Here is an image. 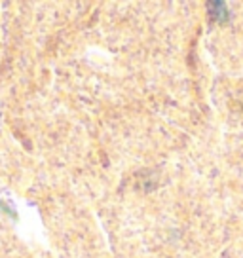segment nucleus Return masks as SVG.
I'll list each match as a JSON object with an SVG mask.
<instances>
[{"instance_id":"1","label":"nucleus","mask_w":243,"mask_h":258,"mask_svg":"<svg viewBox=\"0 0 243 258\" xmlns=\"http://www.w3.org/2000/svg\"><path fill=\"white\" fill-rule=\"evenodd\" d=\"M207 12H209L211 19L217 23H222L228 19V10L224 2H207Z\"/></svg>"}]
</instances>
